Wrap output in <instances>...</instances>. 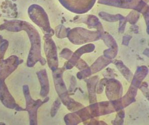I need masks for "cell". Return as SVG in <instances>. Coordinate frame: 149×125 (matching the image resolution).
<instances>
[{
    "mask_svg": "<svg viewBox=\"0 0 149 125\" xmlns=\"http://www.w3.org/2000/svg\"><path fill=\"white\" fill-rule=\"evenodd\" d=\"M68 38L73 44L82 45L94 42L100 39L98 32L90 31L82 28H76L68 34Z\"/></svg>",
    "mask_w": 149,
    "mask_h": 125,
    "instance_id": "cell-1",
    "label": "cell"
},
{
    "mask_svg": "<svg viewBox=\"0 0 149 125\" xmlns=\"http://www.w3.org/2000/svg\"><path fill=\"white\" fill-rule=\"evenodd\" d=\"M64 68H57L52 71L54 85L56 92L63 104L67 106L72 99L69 97V92L63 79Z\"/></svg>",
    "mask_w": 149,
    "mask_h": 125,
    "instance_id": "cell-2",
    "label": "cell"
},
{
    "mask_svg": "<svg viewBox=\"0 0 149 125\" xmlns=\"http://www.w3.org/2000/svg\"><path fill=\"white\" fill-rule=\"evenodd\" d=\"M52 36L45 35V49L48 65L52 71L58 68V65L57 50L54 41L51 38Z\"/></svg>",
    "mask_w": 149,
    "mask_h": 125,
    "instance_id": "cell-3",
    "label": "cell"
},
{
    "mask_svg": "<svg viewBox=\"0 0 149 125\" xmlns=\"http://www.w3.org/2000/svg\"><path fill=\"white\" fill-rule=\"evenodd\" d=\"M24 93L25 95L27 101V109L30 115V124L36 125L37 124V110L43 103L47 102L49 100V98H47L43 102L41 100L34 101L30 97L29 89L28 87L24 86Z\"/></svg>",
    "mask_w": 149,
    "mask_h": 125,
    "instance_id": "cell-4",
    "label": "cell"
},
{
    "mask_svg": "<svg viewBox=\"0 0 149 125\" xmlns=\"http://www.w3.org/2000/svg\"><path fill=\"white\" fill-rule=\"evenodd\" d=\"M106 94L109 100L120 98L123 95V89L121 83L115 79L107 80L106 82Z\"/></svg>",
    "mask_w": 149,
    "mask_h": 125,
    "instance_id": "cell-5",
    "label": "cell"
},
{
    "mask_svg": "<svg viewBox=\"0 0 149 125\" xmlns=\"http://www.w3.org/2000/svg\"><path fill=\"white\" fill-rule=\"evenodd\" d=\"M100 39L104 41L106 46L109 49L105 50L103 55L108 59H113L116 56L118 53V46L116 41L111 35L107 33H103Z\"/></svg>",
    "mask_w": 149,
    "mask_h": 125,
    "instance_id": "cell-6",
    "label": "cell"
},
{
    "mask_svg": "<svg viewBox=\"0 0 149 125\" xmlns=\"http://www.w3.org/2000/svg\"><path fill=\"white\" fill-rule=\"evenodd\" d=\"M95 48V46L93 44H88L82 46L78 50H77L74 53H73L71 58L67 63L65 68L68 70L73 68L76 65L79 60L80 59V57L83 54L92 52L94 50Z\"/></svg>",
    "mask_w": 149,
    "mask_h": 125,
    "instance_id": "cell-7",
    "label": "cell"
},
{
    "mask_svg": "<svg viewBox=\"0 0 149 125\" xmlns=\"http://www.w3.org/2000/svg\"><path fill=\"white\" fill-rule=\"evenodd\" d=\"M87 83L88 91L89 93L90 103L92 104L97 102V97L96 95V89L99 82L98 76H96L90 78L88 79L85 80Z\"/></svg>",
    "mask_w": 149,
    "mask_h": 125,
    "instance_id": "cell-8",
    "label": "cell"
},
{
    "mask_svg": "<svg viewBox=\"0 0 149 125\" xmlns=\"http://www.w3.org/2000/svg\"><path fill=\"white\" fill-rule=\"evenodd\" d=\"M148 73V69L145 66L138 67L132 79L131 85L139 88L142 83V81L147 76Z\"/></svg>",
    "mask_w": 149,
    "mask_h": 125,
    "instance_id": "cell-9",
    "label": "cell"
},
{
    "mask_svg": "<svg viewBox=\"0 0 149 125\" xmlns=\"http://www.w3.org/2000/svg\"><path fill=\"white\" fill-rule=\"evenodd\" d=\"M37 74L41 85L40 95L42 97H45L49 94V80L46 70L44 69L40 71L39 72H37Z\"/></svg>",
    "mask_w": 149,
    "mask_h": 125,
    "instance_id": "cell-10",
    "label": "cell"
},
{
    "mask_svg": "<svg viewBox=\"0 0 149 125\" xmlns=\"http://www.w3.org/2000/svg\"><path fill=\"white\" fill-rule=\"evenodd\" d=\"M111 62H112L111 59H108L104 55L101 56L97 59V60L90 67L92 74H95L100 71L101 70H102Z\"/></svg>",
    "mask_w": 149,
    "mask_h": 125,
    "instance_id": "cell-11",
    "label": "cell"
},
{
    "mask_svg": "<svg viewBox=\"0 0 149 125\" xmlns=\"http://www.w3.org/2000/svg\"><path fill=\"white\" fill-rule=\"evenodd\" d=\"M138 89L136 87L130 85L127 92L123 98H121V102L123 108L127 107L132 103L136 101V97L137 94Z\"/></svg>",
    "mask_w": 149,
    "mask_h": 125,
    "instance_id": "cell-12",
    "label": "cell"
},
{
    "mask_svg": "<svg viewBox=\"0 0 149 125\" xmlns=\"http://www.w3.org/2000/svg\"><path fill=\"white\" fill-rule=\"evenodd\" d=\"M112 62L116 65L118 70H119L122 75L123 76V77L127 79V80L130 82L132 77V72L130 71V70L123 64L122 61L115 60Z\"/></svg>",
    "mask_w": 149,
    "mask_h": 125,
    "instance_id": "cell-13",
    "label": "cell"
},
{
    "mask_svg": "<svg viewBox=\"0 0 149 125\" xmlns=\"http://www.w3.org/2000/svg\"><path fill=\"white\" fill-rule=\"evenodd\" d=\"M99 109L100 116L105 115L116 112L111 101H105L98 103Z\"/></svg>",
    "mask_w": 149,
    "mask_h": 125,
    "instance_id": "cell-14",
    "label": "cell"
},
{
    "mask_svg": "<svg viewBox=\"0 0 149 125\" xmlns=\"http://www.w3.org/2000/svg\"><path fill=\"white\" fill-rule=\"evenodd\" d=\"M64 120L67 125H77L82 122L75 112L67 115L64 118Z\"/></svg>",
    "mask_w": 149,
    "mask_h": 125,
    "instance_id": "cell-15",
    "label": "cell"
},
{
    "mask_svg": "<svg viewBox=\"0 0 149 125\" xmlns=\"http://www.w3.org/2000/svg\"><path fill=\"white\" fill-rule=\"evenodd\" d=\"M125 113L123 109L119 111V112L117 114L116 119L112 121V123L113 125H123L124 122Z\"/></svg>",
    "mask_w": 149,
    "mask_h": 125,
    "instance_id": "cell-16",
    "label": "cell"
},
{
    "mask_svg": "<svg viewBox=\"0 0 149 125\" xmlns=\"http://www.w3.org/2000/svg\"><path fill=\"white\" fill-rule=\"evenodd\" d=\"M92 74V71L90 67L83 70L80 72H78L77 74V78L79 79H85L86 78L89 77Z\"/></svg>",
    "mask_w": 149,
    "mask_h": 125,
    "instance_id": "cell-17",
    "label": "cell"
},
{
    "mask_svg": "<svg viewBox=\"0 0 149 125\" xmlns=\"http://www.w3.org/2000/svg\"><path fill=\"white\" fill-rule=\"evenodd\" d=\"M61 105V103L58 99L56 100V101L54 103V104L52 105V108L51 110V115L52 117H54L56 115Z\"/></svg>",
    "mask_w": 149,
    "mask_h": 125,
    "instance_id": "cell-18",
    "label": "cell"
},
{
    "mask_svg": "<svg viewBox=\"0 0 149 125\" xmlns=\"http://www.w3.org/2000/svg\"><path fill=\"white\" fill-rule=\"evenodd\" d=\"M73 52L67 48L64 49L62 52L60 53V56L62 58H63L65 60H69L71 58V56L73 54Z\"/></svg>",
    "mask_w": 149,
    "mask_h": 125,
    "instance_id": "cell-19",
    "label": "cell"
},
{
    "mask_svg": "<svg viewBox=\"0 0 149 125\" xmlns=\"http://www.w3.org/2000/svg\"><path fill=\"white\" fill-rule=\"evenodd\" d=\"M107 80L108 78H105L104 79H102L100 81L97 86V91H96L97 94H101L102 93L104 89V87L106 85V82L107 81Z\"/></svg>",
    "mask_w": 149,
    "mask_h": 125,
    "instance_id": "cell-20",
    "label": "cell"
},
{
    "mask_svg": "<svg viewBox=\"0 0 149 125\" xmlns=\"http://www.w3.org/2000/svg\"><path fill=\"white\" fill-rule=\"evenodd\" d=\"M139 88L142 91L143 95L146 97L148 99H149V90H148V85L146 82L141 83Z\"/></svg>",
    "mask_w": 149,
    "mask_h": 125,
    "instance_id": "cell-21",
    "label": "cell"
},
{
    "mask_svg": "<svg viewBox=\"0 0 149 125\" xmlns=\"http://www.w3.org/2000/svg\"><path fill=\"white\" fill-rule=\"evenodd\" d=\"M75 66L79 70H84L89 67L87 63L81 59L79 60Z\"/></svg>",
    "mask_w": 149,
    "mask_h": 125,
    "instance_id": "cell-22",
    "label": "cell"
},
{
    "mask_svg": "<svg viewBox=\"0 0 149 125\" xmlns=\"http://www.w3.org/2000/svg\"><path fill=\"white\" fill-rule=\"evenodd\" d=\"M76 78L72 76L71 80V85L69 89V92L70 94H74V92L76 91Z\"/></svg>",
    "mask_w": 149,
    "mask_h": 125,
    "instance_id": "cell-23",
    "label": "cell"
},
{
    "mask_svg": "<svg viewBox=\"0 0 149 125\" xmlns=\"http://www.w3.org/2000/svg\"><path fill=\"white\" fill-rule=\"evenodd\" d=\"M103 76L104 77L108 78V77H114L116 74L114 73L113 71L111 69L108 68L106 70V71L104 73Z\"/></svg>",
    "mask_w": 149,
    "mask_h": 125,
    "instance_id": "cell-24",
    "label": "cell"
},
{
    "mask_svg": "<svg viewBox=\"0 0 149 125\" xmlns=\"http://www.w3.org/2000/svg\"><path fill=\"white\" fill-rule=\"evenodd\" d=\"M131 39H132V36L130 35H125L123 38L122 44L125 46H128Z\"/></svg>",
    "mask_w": 149,
    "mask_h": 125,
    "instance_id": "cell-25",
    "label": "cell"
},
{
    "mask_svg": "<svg viewBox=\"0 0 149 125\" xmlns=\"http://www.w3.org/2000/svg\"><path fill=\"white\" fill-rule=\"evenodd\" d=\"M84 124H87V125H106V124H105L104 122L97 121L93 118L91 119V120L90 121V122H88L87 123H85Z\"/></svg>",
    "mask_w": 149,
    "mask_h": 125,
    "instance_id": "cell-26",
    "label": "cell"
},
{
    "mask_svg": "<svg viewBox=\"0 0 149 125\" xmlns=\"http://www.w3.org/2000/svg\"><path fill=\"white\" fill-rule=\"evenodd\" d=\"M143 54L146 56H147L148 57L149 56V49H146L145 51L143 52Z\"/></svg>",
    "mask_w": 149,
    "mask_h": 125,
    "instance_id": "cell-27",
    "label": "cell"
}]
</instances>
